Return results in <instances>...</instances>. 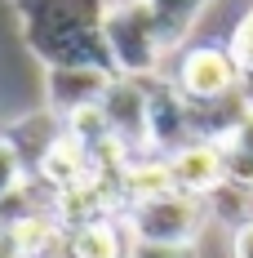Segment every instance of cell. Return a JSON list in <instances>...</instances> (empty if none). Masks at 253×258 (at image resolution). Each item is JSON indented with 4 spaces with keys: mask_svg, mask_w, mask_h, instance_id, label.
Instances as JSON below:
<instances>
[{
    "mask_svg": "<svg viewBox=\"0 0 253 258\" xmlns=\"http://www.w3.org/2000/svg\"><path fill=\"white\" fill-rule=\"evenodd\" d=\"M107 5L111 0H14V14H18V31H23V45L40 67H98L111 72V53H107Z\"/></svg>",
    "mask_w": 253,
    "mask_h": 258,
    "instance_id": "6da1fadb",
    "label": "cell"
},
{
    "mask_svg": "<svg viewBox=\"0 0 253 258\" xmlns=\"http://www.w3.org/2000/svg\"><path fill=\"white\" fill-rule=\"evenodd\" d=\"M102 36H107V53H111L116 76L151 80L155 72H160L164 45H160V36H155V23H151V14H147L142 0H111V5H107Z\"/></svg>",
    "mask_w": 253,
    "mask_h": 258,
    "instance_id": "7a4b0ae2",
    "label": "cell"
},
{
    "mask_svg": "<svg viewBox=\"0 0 253 258\" xmlns=\"http://www.w3.org/2000/svg\"><path fill=\"white\" fill-rule=\"evenodd\" d=\"M129 240L142 245H169V249H196V236L204 232L209 218V201H196L187 191H164L155 201H138L125 214Z\"/></svg>",
    "mask_w": 253,
    "mask_h": 258,
    "instance_id": "3957f363",
    "label": "cell"
},
{
    "mask_svg": "<svg viewBox=\"0 0 253 258\" xmlns=\"http://www.w3.org/2000/svg\"><path fill=\"white\" fill-rule=\"evenodd\" d=\"M169 85L187 103H218L240 94V67L227 53V45H191L178 53Z\"/></svg>",
    "mask_w": 253,
    "mask_h": 258,
    "instance_id": "277c9868",
    "label": "cell"
},
{
    "mask_svg": "<svg viewBox=\"0 0 253 258\" xmlns=\"http://www.w3.org/2000/svg\"><path fill=\"white\" fill-rule=\"evenodd\" d=\"M102 116L111 125V138L116 147L138 160V156H151V143H147V80H129L116 76L102 94Z\"/></svg>",
    "mask_w": 253,
    "mask_h": 258,
    "instance_id": "5b68a950",
    "label": "cell"
},
{
    "mask_svg": "<svg viewBox=\"0 0 253 258\" xmlns=\"http://www.w3.org/2000/svg\"><path fill=\"white\" fill-rule=\"evenodd\" d=\"M147 143H151V156H174L187 143H196L187 98L169 85V76L147 80Z\"/></svg>",
    "mask_w": 253,
    "mask_h": 258,
    "instance_id": "8992f818",
    "label": "cell"
},
{
    "mask_svg": "<svg viewBox=\"0 0 253 258\" xmlns=\"http://www.w3.org/2000/svg\"><path fill=\"white\" fill-rule=\"evenodd\" d=\"M164 160H169L174 191H187V196H196V201H213V196L227 187L222 147H218V143H187L182 152L164 156Z\"/></svg>",
    "mask_w": 253,
    "mask_h": 258,
    "instance_id": "52a82bcc",
    "label": "cell"
},
{
    "mask_svg": "<svg viewBox=\"0 0 253 258\" xmlns=\"http://www.w3.org/2000/svg\"><path fill=\"white\" fill-rule=\"evenodd\" d=\"M111 72H98V67H49L45 72V98H49V111L62 120L71 111H85V107H98L107 85H111Z\"/></svg>",
    "mask_w": 253,
    "mask_h": 258,
    "instance_id": "ba28073f",
    "label": "cell"
},
{
    "mask_svg": "<svg viewBox=\"0 0 253 258\" xmlns=\"http://www.w3.org/2000/svg\"><path fill=\"white\" fill-rule=\"evenodd\" d=\"M129 232L125 218L111 214V218H89L67 227V258H125L129 254Z\"/></svg>",
    "mask_w": 253,
    "mask_h": 258,
    "instance_id": "9c48e42d",
    "label": "cell"
},
{
    "mask_svg": "<svg viewBox=\"0 0 253 258\" xmlns=\"http://www.w3.org/2000/svg\"><path fill=\"white\" fill-rule=\"evenodd\" d=\"M62 138V120L53 116V111H36V116H23V120H14L9 134H5V143L18 152V160L27 165V178L36 174V165L45 160L53 143Z\"/></svg>",
    "mask_w": 253,
    "mask_h": 258,
    "instance_id": "30bf717a",
    "label": "cell"
},
{
    "mask_svg": "<svg viewBox=\"0 0 253 258\" xmlns=\"http://www.w3.org/2000/svg\"><path fill=\"white\" fill-rule=\"evenodd\" d=\"M142 5H147V14H151L155 36H160L164 53L182 49L187 31L200 23V14L209 9V0H142Z\"/></svg>",
    "mask_w": 253,
    "mask_h": 258,
    "instance_id": "8fae6325",
    "label": "cell"
},
{
    "mask_svg": "<svg viewBox=\"0 0 253 258\" xmlns=\"http://www.w3.org/2000/svg\"><path fill=\"white\" fill-rule=\"evenodd\" d=\"M227 53L235 58V67H240V72H253V9H249V14H244L235 27H231Z\"/></svg>",
    "mask_w": 253,
    "mask_h": 258,
    "instance_id": "7c38bea8",
    "label": "cell"
},
{
    "mask_svg": "<svg viewBox=\"0 0 253 258\" xmlns=\"http://www.w3.org/2000/svg\"><path fill=\"white\" fill-rule=\"evenodd\" d=\"M27 182V165L18 160V152L5 143V134H0V201H9L18 187Z\"/></svg>",
    "mask_w": 253,
    "mask_h": 258,
    "instance_id": "4fadbf2b",
    "label": "cell"
},
{
    "mask_svg": "<svg viewBox=\"0 0 253 258\" xmlns=\"http://www.w3.org/2000/svg\"><path fill=\"white\" fill-rule=\"evenodd\" d=\"M218 147H231V152L253 156V111H244V116H240V125L231 129V134L222 138V143H218Z\"/></svg>",
    "mask_w": 253,
    "mask_h": 258,
    "instance_id": "5bb4252c",
    "label": "cell"
},
{
    "mask_svg": "<svg viewBox=\"0 0 253 258\" xmlns=\"http://www.w3.org/2000/svg\"><path fill=\"white\" fill-rule=\"evenodd\" d=\"M231 258H253V214L231 227Z\"/></svg>",
    "mask_w": 253,
    "mask_h": 258,
    "instance_id": "9a60e30c",
    "label": "cell"
},
{
    "mask_svg": "<svg viewBox=\"0 0 253 258\" xmlns=\"http://www.w3.org/2000/svg\"><path fill=\"white\" fill-rule=\"evenodd\" d=\"M125 258H196V249H169V245H142V240H133Z\"/></svg>",
    "mask_w": 253,
    "mask_h": 258,
    "instance_id": "2e32d148",
    "label": "cell"
},
{
    "mask_svg": "<svg viewBox=\"0 0 253 258\" xmlns=\"http://www.w3.org/2000/svg\"><path fill=\"white\" fill-rule=\"evenodd\" d=\"M0 258H23V245H18V232L0 223Z\"/></svg>",
    "mask_w": 253,
    "mask_h": 258,
    "instance_id": "e0dca14e",
    "label": "cell"
},
{
    "mask_svg": "<svg viewBox=\"0 0 253 258\" xmlns=\"http://www.w3.org/2000/svg\"><path fill=\"white\" fill-rule=\"evenodd\" d=\"M240 98H244V107L253 111V72H240Z\"/></svg>",
    "mask_w": 253,
    "mask_h": 258,
    "instance_id": "ac0fdd59",
    "label": "cell"
}]
</instances>
